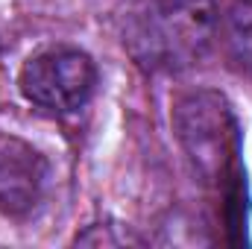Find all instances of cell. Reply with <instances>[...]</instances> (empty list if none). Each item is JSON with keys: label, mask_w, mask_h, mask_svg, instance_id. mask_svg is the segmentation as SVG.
I'll list each match as a JSON object with an SVG mask.
<instances>
[{"label": "cell", "mask_w": 252, "mask_h": 249, "mask_svg": "<svg viewBox=\"0 0 252 249\" xmlns=\"http://www.w3.org/2000/svg\"><path fill=\"white\" fill-rule=\"evenodd\" d=\"M220 30L214 0H150L126 24L129 56L153 73H179L199 64Z\"/></svg>", "instance_id": "6da1fadb"}, {"label": "cell", "mask_w": 252, "mask_h": 249, "mask_svg": "<svg viewBox=\"0 0 252 249\" xmlns=\"http://www.w3.org/2000/svg\"><path fill=\"white\" fill-rule=\"evenodd\" d=\"M173 132L190 167L205 185L220 187L238 164V121L232 103L211 88H196L173 100Z\"/></svg>", "instance_id": "7a4b0ae2"}, {"label": "cell", "mask_w": 252, "mask_h": 249, "mask_svg": "<svg viewBox=\"0 0 252 249\" xmlns=\"http://www.w3.org/2000/svg\"><path fill=\"white\" fill-rule=\"evenodd\" d=\"M97 85V67L88 53L76 47H47L30 56L21 73L18 88L35 109L47 115L79 112Z\"/></svg>", "instance_id": "3957f363"}, {"label": "cell", "mask_w": 252, "mask_h": 249, "mask_svg": "<svg viewBox=\"0 0 252 249\" xmlns=\"http://www.w3.org/2000/svg\"><path fill=\"white\" fill-rule=\"evenodd\" d=\"M44 156L21 138L0 135V211L9 217H27L38 208L47 187Z\"/></svg>", "instance_id": "277c9868"}, {"label": "cell", "mask_w": 252, "mask_h": 249, "mask_svg": "<svg viewBox=\"0 0 252 249\" xmlns=\"http://www.w3.org/2000/svg\"><path fill=\"white\" fill-rule=\"evenodd\" d=\"M226 53L241 73L252 76V0H235L220 21Z\"/></svg>", "instance_id": "5b68a950"}]
</instances>
